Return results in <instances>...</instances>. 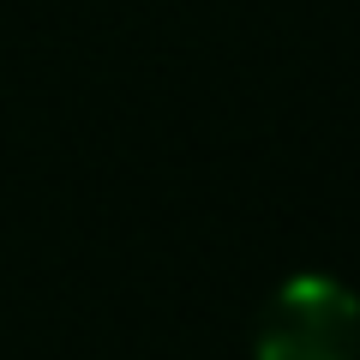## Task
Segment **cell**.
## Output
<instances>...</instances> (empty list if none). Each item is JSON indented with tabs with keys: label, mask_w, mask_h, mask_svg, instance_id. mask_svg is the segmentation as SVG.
<instances>
[{
	"label": "cell",
	"mask_w": 360,
	"mask_h": 360,
	"mask_svg": "<svg viewBox=\"0 0 360 360\" xmlns=\"http://www.w3.org/2000/svg\"><path fill=\"white\" fill-rule=\"evenodd\" d=\"M252 360H360V295L336 276H288L252 324Z\"/></svg>",
	"instance_id": "cell-1"
}]
</instances>
